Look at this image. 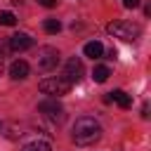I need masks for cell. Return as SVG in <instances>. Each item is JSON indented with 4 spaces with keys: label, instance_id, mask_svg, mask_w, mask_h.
<instances>
[{
    "label": "cell",
    "instance_id": "6",
    "mask_svg": "<svg viewBox=\"0 0 151 151\" xmlns=\"http://www.w3.org/2000/svg\"><path fill=\"white\" fill-rule=\"evenodd\" d=\"M83 73H85V68H83V61L78 59V57H71L68 61H66V66H64V80H68L71 85L73 83H78L80 78H83Z\"/></svg>",
    "mask_w": 151,
    "mask_h": 151
},
{
    "label": "cell",
    "instance_id": "12",
    "mask_svg": "<svg viewBox=\"0 0 151 151\" xmlns=\"http://www.w3.org/2000/svg\"><path fill=\"white\" fill-rule=\"evenodd\" d=\"M24 151H50V144H47L45 139H35V142L26 144V146H24Z\"/></svg>",
    "mask_w": 151,
    "mask_h": 151
},
{
    "label": "cell",
    "instance_id": "1",
    "mask_svg": "<svg viewBox=\"0 0 151 151\" xmlns=\"http://www.w3.org/2000/svg\"><path fill=\"white\" fill-rule=\"evenodd\" d=\"M73 142L78 144V146H92L94 142H99L101 139V125L94 120V118H90V116H83V118H78L76 123H73Z\"/></svg>",
    "mask_w": 151,
    "mask_h": 151
},
{
    "label": "cell",
    "instance_id": "17",
    "mask_svg": "<svg viewBox=\"0 0 151 151\" xmlns=\"http://www.w3.org/2000/svg\"><path fill=\"white\" fill-rule=\"evenodd\" d=\"M106 59H116V50H113V47L106 52Z\"/></svg>",
    "mask_w": 151,
    "mask_h": 151
},
{
    "label": "cell",
    "instance_id": "15",
    "mask_svg": "<svg viewBox=\"0 0 151 151\" xmlns=\"http://www.w3.org/2000/svg\"><path fill=\"white\" fill-rule=\"evenodd\" d=\"M123 7H127V9H134V7H139V0H123Z\"/></svg>",
    "mask_w": 151,
    "mask_h": 151
},
{
    "label": "cell",
    "instance_id": "9",
    "mask_svg": "<svg viewBox=\"0 0 151 151\" xmlns=\"http://www.w3.org/2000/svg\"><path fill=\"white\" fill-rule=\"evenodd\" d=\"M109 99H111V101H116L120 109H130V106H132V97H130V94H125L123 90H113V92H109Z\"/></svg>",
    "mask_w": 151,
    "mask_h": 151
},
{
    "label": "cell",
    "instance_id": "10",
    "mask_svg": "<svg viewBox=\"0 0 151 151\" xmlns=\"http://www.w3.org/2000/svg\"><path fill=\"white\" fill-rule=\"evenodd\" d=\"M83 52H85V57H90V59H101L104 45H101L99 40H92V42H87V45L83 47Z\"/></svg>",
    "mask_w": 151,
    "mask_h": 151
},
{
    "label": "cell",
    "instance_id": "11",
    "mask_svg": "<svg viewBox=\"0 0 151 151\" xmlns=\"http://www.w3.org/2000/svg\"><path fill=\"white\" fill-rule=\"evenodd\" d=\"M109 76H111L109 66H94V71H92L94 83H106V80H109Z\"/></svg>",
    "mask_w": 151,
    "mask_h": 151
},
{
    "label": "cell",
    "instance_id": "8",
    "mask_svg": "<svg viewBox=\"0 0 151 151\" xmlns=\"http://www.w3.org/2000/svg\"><path fill=\"white\" fill-rule=\"evenodd\" d=\"M28 71H31V66H28L24 59H17V61L9 66V76H12V80H24V78L28 76Z\"/></svg>",
    "mask_w": 151,
    "mask_h": 151
},
{
    "label": "cell",
    "instance_id": "14",
    "mask_svg": "<svg viewBox=\"0 0 151 151\" xmlns=\"http://www.w3.org/2000/svg\"><path fill=\"white\" fill-rule=\"evenodd\" d=\"M0 24L2 26H14L17 24V17L12 12H0Z\"/></svg>",
    "mask_w": 151,
    "mask_h": 151
},
{
    "label": "cell",
    "instance_id": "2",
    "mask_svg": "<svg viewBox=\"0 0 151 151\" xmlns=\"http://www.w3.org/2000/svg\"><path fill=\"white\" fill-rule=\"evenodd\" d=\"M106 31H109L113 38H120V40H137V38L142 35V26H139V24L123 21V19L111 21V24L106 26Z\"/></svg>",
    "mask_w": 151,
    "mask_h": 151
},
{
    "label": "cell",
    "instance_id": "7",
    "mask_svg": "<svg viewBox=\"0 0 151 151\" xmlns=\"http://www.w3.org/2000/svg\"><path fill=\"white\" fill-rule=\"evenodd\" d=\"M7 42H9V50H14V52H24V50L33 47V38L28 33H14Z\"/></svg>",
    "mask_w": 151,
    "mask_h": 151
},
{
    "label": "cell",
    "instance_id": "3",
    "mask_svg": "<svg viewBox=\"0 0 151 151\" xmlns=\"http://www.w3.org/2000/svg\"><path fill=\"white\" fill-rule=\"evenodd\" d=\"M40 92L42 94H50V97H61V94H68V90H71V83L68 80H64L61 76H57V78H45V80H40Z\"/></svg>",
    "mask_w": 151,
    "mask_h": 151
},
{
    "label": "cell",
    "instance_id": "18",
    "mask_svg": "<svg viewBox=\"0 0 151 151\" xmlns=\"http://www.w3.org/2000/svg\"><path fill=\"white\" fill-rule=\"evenodd\" d=\"M142 118H149V106L144 104V109H142Z\"/></svg>",
    "mask_w": 151,
    "mask_h": 151
},
{
    "label": "cell",
    "instance_id": "13",
    "mask_svg": "<svg viewBox=\"0 0 151 151\" xmlns=\"http://www.w3.org/2000/svg\"><path fill=\"white\" fill-rule=\"evenodd\" d=\"M42 26H45L47 33H59V31H61V21H59V19H45Z\"/></svg>",
    "mask_w": 151,
    "mask_h": 151
},
{
    "label": "cell",
    "instance_id": "5",
    "mask_svg": "<svg viewBox=\"0 0 151 151\" xmlns=\"http://www.w3.org/2000/svg\"><path fill=\"white\" fill-rule=\"evenodd\" d=\"M38 111H40L45 118H50V120H64V106H61L54 97L42 99V101L38 104Z\"/></svg>",
    "mask_w": 151,
    "mask_h": 151
},
{
    "label": "cell",
    "instance_id": "19",
    "mask_svg": "<svg viewBox=\"0 0 151 151\" xmlns=\"http://www.w3.org/2000/svg\"><path fill=\"white\" fill-rule=\"evenodd\" d=\"M2 68H5V59H2V54H0V73H2Z\"/></svg>",
    "mask_w": 151,
    "mask_h": 151
},
{
    "label": "cell",
    "instance_id": "4",
    "mask_svg": "<svg viewBox=\"0 0 151 151\" xmlns=\"http://www.w3.org/2000/svg\"><path fill=\"white\" fill-rule=\"evenodd\" d=\"M59 64V52L54 47H40L38 57H35V66L40 71H54Z\"/></svg>",
    "mask_w": 151,
    "mask_h": 151
},
{
    "label": "cell",
    "instance_id": "16",
    "mask_svg": "<svg viewBox=\"0 0 151 151\" xmlns=\"http://www.w3.org/2000/svg\"><path fill=\"white\" fill-rule=\"evenodd\" d=\"M38 2H40L42 7H54V5H57V0H38Z\"/></svg>",
    "mask_w": 151,
    "mask_h": 151
}]
</instances>
